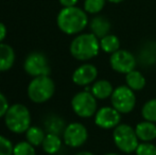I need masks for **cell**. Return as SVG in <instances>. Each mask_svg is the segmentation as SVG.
I'll list each match as a JSON object with an SVG mask.
<instances>
[{
    "label": "cell",
    "mask_w": 156,
    "mask_h": 155,
    "mask_svg": "<svg viewBox=\"0 0 156 155\" xmlns=\"http://www.w3.org/2000/svg\"><path fill=\"white\" fill-rule=\"evenodd\" d=\"M58 27L67 35H78L88 25V16L83 9L78 6L63 8L56 17Z\"/></svg>",
    "instance_id": "cell-1"
},
{
    "label": "cell",
    "mask_w": 156,
    "mask_h": 155,
    "mask_svg": "<svg viewBox=\"0 0 156 155\" xmlns=\"http://www.w3.org/2000/svg\"><path fill=\"white\" fill-rule=\"evenodd\" d=\"M100 39L93 33H80L71 41L69 51L72 58L87 62L96 58L100 52Z\"/></svg>",
    "instance_id": "cell-2"
},
{
    "label": "cell",
    "mask_w": 156,
    "mask_h": 155,
    "mask_svg": "<svg viewBox=\"0 0 156 155\" xmlns=\"http://www.w3.org/2000/svg\"><path fill=\"white\" fill-rule=\"evenodd\" d=\"M31 113L29 108L21 103L10 105L4 115V123L10 132L15 134H23L31 126Z\"/></svg>",
    "instance_id": "cell-3"
},
{
    "label": "cell",
    "mask_w": 156,
    "mask_h": 155,
    "mask_svg": "<svg viewBox=\"0 0 156 155\" xmlns=\"http://www.w3.org/2000/svg\"><path fill=\"white\" fill-rule=\"evenodd\" d=\"M55 93V83L49 76L33 78L27 88L29 99L37 104L45 103L53 97Z\"/></svg>",
    "instance_id": "cell-4"
},
{
    "label": "cell",
    "mask_w": 156,
    "mask_h": 155,
    "mask_svg": "<svg viewBox=\"0 0 156 155\" xmlns=\"http://www.w3.org/2000/svg\"><path fill=\"white\" fill-rule=\"evenodd\" d=\"M113 141L120 152L124 154L135 153L139 139L135 132V128L127 123H120L113 130Z\"/></svg>",
    "instance_id": "cell-5"
},
{
    "label": "cell",
    "mask_w": 156,
    "mask_h": 155,
    "mask_svg": "<svg viewBox=\"0 0 156 155\" xmlns=\"http://www.w3.org/2000/svg\"><path fill=\"white\" fill-rule=\"evenodd\" d=\"M71 108L73 113L80 118H90L94 117L98 111V100L90 90L79 91L71 99Z\"/></svg>",
    "instance_id": "cell-6"
},
{
    "label": "cell",
    "mask_w": 156,
    "mask_h": 155,
    "mask_svg": "<svg viewBox=\"0 0 156 155\" xmlns=\"http://www.w3.org/2000/svg\"><path fill=\"white\" fill-rule=\"evenodd\" d=\"M111 104L120 114H129L134 111L137 103L135 91L126 85H119L115 87L111 96Z\"/></svg>",
    "instance_id": "cell-7"
},
{
    "label": "cell",
    "mask_w": 156,
    "mask_h": 155,
    "mask_svg": "<svg viewBox=\"0 0 156 155\" xmlns=\"http://www.w3.org/2000/svg\"><path fill=\"white\" fill-rule=\"evenodd\" d=\"M138 65L137 56L126 49H119L109 56V66L115 72L120 75L126 73L136 69Z\"/></svg>",
    "instance_id": "cell-8"
},
{
    "label": "cell",
    "mask_w": 156,
    "mask_h": 155,
    "mask_svg": "<svg viewBox=\"0 0 156 155\" xmlns=\"http://www.w3.org/2000/svg\"><path fill=\"white\" fill-rule=\"evenodd\" d=\"M23 69L32 78L49 76L51 70L48 58L39 51H33L26 56Z\"/></svg>",
    "instance_id": "cell-9"
},
{
    "label": "cell",
    "mask_w": 156,
    "mask_h": 155,
    "mask_svg": "<svg viewBox=\"0 0 156 155\" xmlns=\"http://www.w3.org/2000/svg\"><path fill=\"white\" fill-rule=\"evenodd\" d=\"M88 139V130L81 122H70L63 133V141L67 147L76 149L85 145Z\"/></svg>",
    "instance_id": "cell-10"
},
{
    "label": "cell",
    "mask_w": 156,
    "mask_h": 155,
    "mask_svg": "<svg viewBox=\"0 0 156 155\" xmlns=\"http://www.w3.org/2000/svg\"><path fill=\"white\" fill-rule=\"evenodd\" d=\"M121 116L122 114L113 106H102L94 114V121L101 130H114L121 123Z\"/></svg>",
    "instance_id": "cell-11"
},
{
    "label": "cell",
    "mask_w": 156,
    "mask_h": 155,
    "mask_svg": "<svg viewBox=\"0 0 156 155\" xmlns=\"http://www.w3.org/2000/svg\"><path fill=\"white\" fill-rule=\"evenodd\" d=\"M98 78V68L90 63H84L76 67L72 73V82L81 87H87Z\"/></svg>",
    "instance_id": "cell-12"
},
{
    "label": "cell",
    "mask_w": 156,
    "mask_h": 155,
    "mask_svg": "<svg viewBox=\"0 0 156 155\" xmlns=\"http://www.w3.org/2000/svg\"><path fill=\"white\" fill-rule=\"evenodd\" d=\"M138 65L144 68H151L156 65V41H148L142 44L137 54Z\"/></svg>",
    "instance_id": "cell-13"
},
{
    "label": "cell",
    "mask_w": 156,
    "mask_h": 155,
    "mask_svg": "<svg viewBox=\"0 0 156 155\" xmlns=\"http://www.w3.org/2000/svg\"><path fill=\"white\" fill-rule=\"evenodd\" d=\"M135 132L139 141L144 143H153L156 139V123L155 122L142 121L138 122L135 126Z\"/></svg>",
    "instance_id": "cell-14"
},
{
    "label": "cell",
    "mask_w": 156,
    "mask_h": 155,
    "mask_svg": "<svg viewBox=\"0 0 156 155\" xmlns=\"http://www.w3.org/2000/svg\"><path fill=\"white\" fill-rule=\"evenodd\" d=\"M114 89L115 87L108 80L100 79V80H96L91 84L90 93L97 98V100H106L109 99L113 95Z\"/></svg>",
    "instance_id": "cell-15"
},
{
    "label": "cell",
    "mask_w": 156,
    "mask_h": 155,
    "mask_svg": "<svg viewBox=\"0 0 156 155\" xmlns=\"http://www.w3.org/2000/svg\"><path fill=\"white\" fill-rule=\"evenodd\" d=\"M90 32L96 35L99 39L104 37L105 35L109 34L112 29V23L105 16L102 15H97L94 16L89 23Z\"/></svg>",
    "instance_id": "cell-16"
},
{
    "label": "cell",
    "mask_w": 156,
    "mask_h": 155,
    "mask_svg": "<svg viewBox=\"0 0 156 155\" xmlns=\"http://www.w3.org/2000/svg\"><path fill=\"white\" fill-rule=\"evenodd\" d=\"M15 51L12 46L8 44H0V72L9 71L15 63Z\"/></svg>",
    "instance_id": "cell-17"
},
{
    "label": "cell",
    "mask_w": 156,
    "mask_h": 155,
    "mask_svg": "<svg viewBox=\"0 0 156 155\" xmlns=\"http://www.w3.org/2000/svg\"><path fill=\"white\" fill-rule=\"evenodd\" d=\"M66 125L67 124H66L65 120L61 116L55 114L48 115L44 120L45 131H47V133H51V134L63 135Z\"/></svg>",
    "instance_id": "cell-18"
},
{
    "label": "cell",
    "mask_w": 156,
    "mask_h": 155,
    "mask_svg": "<svg viewBox=\"0 0 156 155\" xmlns=\"http://www.w3.org/2000/svg\"><path fill=\"white\" fill-rule=\"evenodd\" d=\"M62 145L63 140L60 135L47 133L43 143H41V148L45 151V153H47L48 155H56L60 152Z\"/></svg>",
    "instance_id": "cell-19"
},
{
    "label": "cell",
    "mask_w": 156,
    "mask_h": 155,
    "mask_svg": "<svg viewBox=\"0 0 156 155\" xmlns=\"http://www.w3.org/2000/svg\"><path fill=\"white\" fill-rule=\"evenodd\" d=\"M125 85L129 86L135 93L141 91L147 85L146 77L137 69H134L133 71L125 75Z\"/></svg>",
    "instance_id": "cell-20"
},
{
    "label": "cell",
    "mask_w": 156,
    "mask_h": 155,
    "mask_svg": "<svg viewBox=\"0 0 156 155\" xmlns=\"http://www.w3.org/2000/svg\"><path fill=\"white\" fill-rule=\"evenodd\" d=\"M120 39L117 35H114V34H107L104 37L100 39V48L103 52L107 54H113L114 52L118 51L120 48Z\"/></svg>",
    "instance_id": "cell-21"
},
{
    "label": "cell",
    "mask_w": 156,
    "mask_h": 155,
    "mask_svg": "<svg viewBox=\"0 0 156 155\" xmlns=\"http://www.w3.org/2000/svg\"><path fill=\"white\" fill-rule=\"evenodd\" d=\"M45 131L36 125H31L26 132V139L34 147L41 146L44 139H45Z\"/></svg>",
    "instance_id": "cell-22"
},
{
    "label": "cell",
    "mask_w": 156,
    "mask_h": 155,
    "mask_svg": "<svg viewBox=\"0 0 156 155\" xmlns=\"http://www.w3.org/2000/svg\"><path fill=\"white\" fill-rule=\"evenodd\" d=\"M141 116L144 120L156 123V98L144 102L141 107Z\"/></svg>",
    "instance_id": "cell-23"
},
{
    "label": "cell",
    "mask_w": 156,
    "mask_h": 155,
    "mask_svg": "<svg viewBox=\"0 0 156 155\" xmlns=\"http://www.w3.org/2000/svg\"><path fill=\"white\" fill-rule=\"evenodd\" d=\"M13 155H36V151L29 141H19L14 146Z\"/></svg>",
    "instance_id": "cell-24"
},
{
    "label": "cell",
    "mask_w": 156,
    "mask_h": 155,
    "mask_svg": "<svg viewBox=\"0 0 156 155\" xmlns=\"http://www.w3.org/2000/svg\"><path fill=\"white\" fill-rule=\"evenodd\" d=\"M105 0H85L84 11L88 14H98L103 10Z\"/></svg>",
    "instance_id": "cell-25"
},
{
    "label": "cell",
    "mask_w": 156,
    "mask_h": 155,
    "mask_svg": "<svg viewBox=\"0 0 156 155\" xmlns=\"http://www.w3.org/2000/svg\"><path fill=\"white\" fill-rule=\"evenodd\" d=\"M136 155H156V145L153 143L140 141L135 151Z\"/></svg>",
    "instance_id": "cell-26"
},
{
    "label": "cell",
    "mask_w": 156,
    "mask_h": 155,
    "mask_svg": "<svg viewBox=\"0 0 156 155\" xmlns=\"http://www.w3.org/2000/svg\"><path fill=\"white\" fill-rule=\"evenodd\" d=\"M14 145L9 138L0 135V155H13Z\"/></svg>",
    "instance_id": "cell-27"
},
{
    "label": "cell",
    "mask_w": 156,
    "mask_h": 155,
    "mask_svg": "<svg viewBox=\"0 0 156 155\" xmlns=\"http://www.w3.org/2000/svg\"><path fill=\"white\" fill-rule=\"evenodd\" d=\"M9 107H10V104H9L6 97L2 93H0V118L4 117V115L8 112Z\"/></svg>",
    "instance_id": "cell-28"
},
{
    "label": "cell",
    "mask_w": 156,
    "mask_h": 155,
    "mask_svg": "<svg viewBox=\"0 0 156 155\" xmlns=\"http://www.w3.org/2000/svg\"><path fill=\"white\" fill-rule=\"evenodd\" d=\"M58 1L63 8H70V6H76L79 0H58Z\"/></svg>",
    "instance_id": "cell-29"
},
{
    "label": "cell",
    "mask_w": 156,
    "mask_h": 155,
    "mask_svg": "<svg viewBox=\"0 0 156 155\" xmlns=\"http://www.w3.org/2000/svg\"><path fill=\"white\" fill-rule=\"evenodd\" d=\"M6 33H8V30H6L5 25L3 23H0V44L6 37Z\"/></svg>",
    "instance_id": "cell-30"
},
{
    "label": "cell",
    "mask_w": 156,
    "mask_h": 155,
    "mask_svg": "<svg viewBox=\"0 0 156 155\" xmlns=\"http://www.w3.org/2000/svg\"><path fill=\"white\" fill-rule=\"evenodd\" d=\"M73 155H94V154L89 151H81V152H78V153L73 154Z\"/></svg>",
    "instance_id": "cell-31"
},
{
    "label": "cell",
    "mask_w": 156,
    "mask_h": 155,
    "mask_svg": "<svg viewBox=\"0 0 156 155\" xmlns=\"http://www.w3.org/2000/svg\"><path fill=\"white\" fill-rule=\"evenodd\" d=\"M107 1L112 2V3H120V2H122L123 0H107Z\"/></svg>",
    "instance_id": "cell-32"
},
{
    "label": "cell",
    "mask_w": 156,
    "mask_h": 155,
    "mask_svg": "<svg viewBox=\"0 0 156 155\" xmlns=\"http://www.w3.org/2000/svg\"><path fill=\"white\" fill-rule=\"evenodd\" d=\"M103 155H121V154L115 153V152H109V153H105V154H103Z\"/></svg>",
    "instance_id": "cell-33"
}]
</instances>
